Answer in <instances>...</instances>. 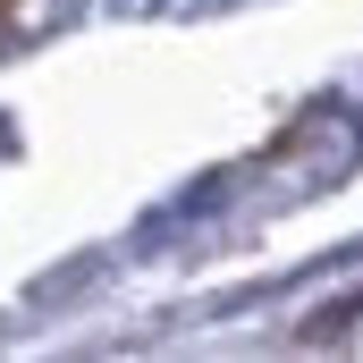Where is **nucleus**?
Returning a JSON list of instances; mask_svg holds the SVG:
<instances>
[{"label":"nucleus","instance_id":"obj_1","mask_svg":"<svg viewBox=\"0 0 363 363\" xmlns=\"http://www.w3.org/2000/svg\"><path fill=\"white\" fill-rule=\"evenodd\" d=\"M0 9H17V0H0Z\"/></svg>","mask_w":363,"mask_h":363}]
</instances>
